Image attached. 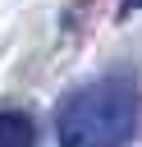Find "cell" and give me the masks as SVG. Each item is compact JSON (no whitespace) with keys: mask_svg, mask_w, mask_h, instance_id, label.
I'll use <instances>...</instances> for the list:
<instances>
[{"mask_svg":"<svg viewBox=\"0 0 142 147\" xmlns=\"http://www.w3.org/2000/svg\"><path fill=\"white\" fill-rule=\"evenodd\" d=\"M142 119L137 74L110 69L82 87H73L55 110L60 147H128Z\"/></svg>","mask_w":142,"mask_h":147,"instance_id":"1","label":"cell"},{"mask_svg":"<svg viewBox=\"0 0 142 147\" xmlns=\"http://www.w3.org/2000/svg\"><path fill=\"white\" fill-rule=\"evenodd\" d=\"M37 129L27 110H0V147H32Z\"/></svg>","mask_w":142,"mask_h":147,"instance_id":"2","label":"cell"},{"mask_svg":"<svg viewBox=\"0 0 142 147\" xmlns=\"http://www.w3.org/2000/svg\"><path fill=\"white\" fill-rule=\"evenodd\" d=\"M137 9H142V0H119V18H133Z\"/></svg>","mask_w":142,"mask_h":147,"instance_id":"3","label":"cell"}]
</instances>
